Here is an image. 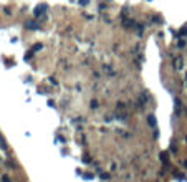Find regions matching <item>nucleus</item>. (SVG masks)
<instances>
[{
    "label": "nucleus",
    "instance_id": "f257e3e1",
    "mask_svg": "<svg viewBox=\"0 0 187 182\" xmlns=\"http://www.w3.org/2000/svg\"><path fill=\"white\" fill-rule=\"evenodd\" d=\"M25 28H28V30H38L40 28V25H38L37 22H33V20H28L25 23Z\"/></svg>",
    "mask_w": 187,
    "mask_h": 182
},
{
    "label": "nucleus",
    "instance_id": "1a4fd4ad",
    "mask_svg": "<svg viewBox=\"0 0 187 182\" xmlns=\"http://www.w3.org/2000/svg\"><path fill=\"white\" fill-rule=\"evenodd\" d=\"M2 182H10V179H8L7 176H3V177H2Z\"/></svg>",
    "mask_w": 187,
    "mask_h": 182
},
{
    "label": "nucleus",
    "instance_id": "7ed1b4c3",
    "mask_svg": "<svg viewBox=\"0 0 187 182\" xmlns=\"http://www.w3.org/2000/svg\"><path fill=\"white\" fill-rule=\"evenodd\" d=\"M46 10V5H41V7H37L35 8V15H40V13H43Z\"/></svg>",
    "mask_w": 187,
    "mask_h": 182
},
{
    "label": "nucleus",
    "instance_id": "f03ea898",
    "mask_svg": "<svg viewBox=\"0 0 187 182\" xmlns=\"http://www.w3.org/2000/svg\"><path fill=\"white\" fill-rule=\"evenodd\" d=\"M174 63H176V70H182V58L180 56H177L174 60Z\"/></svg>",
    "mask_w": 187,
    "mask_h": 182
},
{
    "label": "nucleus",
    "instance_id": "423d86ee",
    "mask_svg": "<svg viewBox=\"0 0 187 182\" xmlns=\"http://www.w3.org/2000/svg\"><path fill=\"white\" fill-rule=\"evenodd\" d=\"M0 144H2L3 149H7V144H5V141H3V137H2V136H0Z\"/></svg>",
    "mask_w": 187,
    "mask_h": 182
},
{
    "label": "nucleus",
    "instance_id": "39448f33",
    "mask_svg": "<svg viewBox=\"0 0 187 182\" xmlns=\"http://www.w3.org/2000/svg\"><path fill=\"white\" fill-rule=\"evenodd\" d=\"M161 159H162V162H167V154L166 152H161Z\"/></svg>",
    "mask_w": 187,
    "mask_h": 182
},
{
    "label": "nucleus",
    "instance_id": "0eeeda50",
    "mask_svg": "<svg viewBox=\"0 0 187 182\" xmlns=\"http://www.w3.org/2000/svg\"><path fill=\"white\" fill-rule=\"evenodd\" d=\"M180 35H187V27H182V30H180Z\"/></svg>",
    "mask_w": 187,
    "mask_h": 182
},
{
    "label": "nucleus",
    "instance_id": "9b49d317",
    "mask_svg": "<svg viewBox=\"0 0 187 182\" xmlns=\"http://www.w3.org/2000/svg\"><path fill=\"white\" fill-rule=\"evenodd\" d=\"M185 76H187V73H185Z\"/></svg>",
    "mask_w": 187,
    "mask_h": 182
},
{
    "label": "nucleus",
    "instance_id": "9d476101",
    "mask_svg": "<svg viewBox=\"0 0 187 182\" xmlns=\"http://www.w3.org/2000/svg\"><path fill=\"white\" fill-rule=\"evenodd\" d=\"M96 106H98V103H96V101H91V108L94 109V108H96Z\"/></svg>",
    "mask_w": 187,
    "mask_h": 182
},
{
    "label": "nucleus",
    "instance_id": "ddd939ff",
    "mask_svg": "<svg viewBox=\"0 0 187 182\" xmlns=\"http://www.w3.org/2000/svg\"><path fill=\"white\" fill-rule=\"evenodd\" d=\"M185 141H187V139H185Z\"/></svg>",
    "mask_w": 187,
    "mask_h": 182
},
{
    "label": "nucleus",
    "instance_id": "6e6552de",
    "mask_svg": "<svg viewBox=\"0 0 187 182\" xmlns=\"http://www.w3.org/2000/svg\"><path fill=\"white\" fill-rule=\"evenodd\" d=\"M40 48H41V45H35V46H33V51H38Z\"/></svg>",
    "mask_w": 187,
    "mask_h": 182
},
{
    "label": "nucleus",
    "instance_id": "20e7f679",
    "mask_svg": "<svg viewBox=\"0 0 187 182\" xmlns=\"http://www.w3.org/2000/svg\"><path fill=\"white\" fill-rule=\"evenodd\" d=\"M147 123H149V126H156V118L152 116V114H149V116H147Z\"/></svg>",
    "mask_w": 187,
    "mask_h": 182
},
{
    "label": "nucleus",
    "instance_id": "f8f14e48",
    "mask_svg": "<svg viewBox=\"0 0 187 182\" xmlns=\"http://www.w3.org/2000/svg\"><path fill=\"white\" fill-rule=\"evenodd\" d=\"M0 161H2V159H0Z\"/></svg>",
    "mask_w": 187,
    "mask_h": 182
}]
</instances>
